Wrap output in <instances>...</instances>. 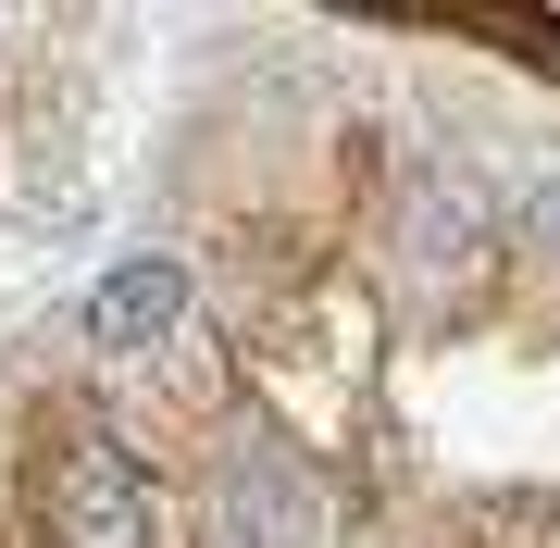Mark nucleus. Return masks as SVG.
Segmentation results:
<instances>
[{
    "label": "nucleus",
    "instance_id": "obj_4",
    "mask_svg": "<svg viewBox=\"0 0 560 548\" xmlns=\"http://www.w3.org/2000/svg\"><path fill=\"white\" fill-rule=\"evenodd\" d=\"M399 249H411V287H436V300H474V287L499 275V224H486V200H474L460 175H436V187L411 200Z\"/></svg>",
    "mask_w": 560,
    "mask_h": 548
},
{
    "label": "nucleus",
    "instance_id": "obj_5",
    "mask_svg": "<svg viewBox=\"0 0 560 548\" xmlns=\"http://www.w3.org/2000/svg\"><path fill=\"white\" fill-rule=\"evenodd\" d=\"M523 224H536V249H548V263H560V163L536 175V200H523Z\"/></svg>",
    "mask_w": 560,
    "mask_h": 548
},
{
    "label": "nucleus",
    "instance_id": "obj_3",
    "mask_svg": "<svg viewBox=\"0 0 560 548\" xmlns=\"http://www.w3.org/2000/svg\"><path fill=\"white\" fill-rule=\"evenodd\" d=\"M187 300H200V287H187V263H175V249H125V263L88 287V349L138 362V349H162V337L187 325Z\"/></svg>",
    "mask_w": 560,
    "mask_h": 548
},
{
    "label": "nucleus",
    "instance_id": "obj_2",
    "mask_svg": "<svg viewBox=\"0 0 560 548\" xmlns=\"http://www.w3.org/2000/svg\"><path fill=\"white\" fill-rule=\"evenodd\" d=\"M212 536L224 548H312L324 536V487L300 474V448L287 436H237L212 474Z\"/></svg>",
    "mask_w": 560,
    "mask_h": 548
},
{
    "label": "nucleus",
    "instance_id": "obj_1",
    "mask_svg": "<svg viewBox=\"0 0 560 548\" xmlns=\"http://www.w3.org/2000/svg\"><path fill=\"white\" fill-rule=\"evenodd\" d=\"M150 524H162V487L138 448L75 436L50 462V548H150Z\"/></svg>",
    "mask_w": 560,
    "mask_h": 548
}]
</instances>
